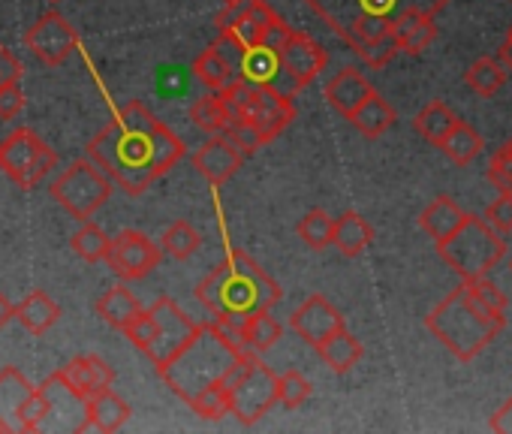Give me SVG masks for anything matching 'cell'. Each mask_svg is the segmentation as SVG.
Returning <instances> with one entry per match:
<instances>
[{
	"instance_id": "33",
	"label": "cell",
	"mask_w": 512,
	"mask_h": 434,
	"mask_svg": "<svg viewBox=\"0 0 512 434\" xmlns=\"http://www.w3.org/2000/svg\"><path fill=\"white\" fill-rule=\"evenodd\" d=\"M193 73L199 76V82H202L208 91H226L229 85L238 82L232 64H229L214 46H208V49L193 61Z\"/></svg>"
},
{
	"instance_id": "44",
	"label": "cell",
	"mask_w": 512,
	"mask_h": 434,
	"mask_svg": "<svg viewBox=\"0 0 512 434\" xmlns=\"http://www.w3.org/2000/svg\"><path fill=\"white\" fill-rule=\"evenodd\" d=\"M22 64H19V58L0 43V82H22Z\"/></svg>"
},
{
	"instance_id": "43",
	"label": "cell",
	"mask_w": 512,
	"mask_h": 434,
	"mask_svg": "<svg viewBox=\"0 0 512 434\" xmlns=\"http://www.w3.org/2000/svg\"><path fill=\"white\" fill-rule=\"evenodd\" d=\"M22 109H25L22 82H0V118L13 121Z\"/></svg>"
},
{
	"instance_id": "27",
	"label": "cell",
	"mask_w": 512,
	"mask_h": 434,
	"mask_svg": "<svg viewBox=\"0 0 512 434\" xmlns=\"http://www.w3.org/2000/svg\"><path fill=\"white\" fill-rule=\"evenodd\" d=\"M94 308H97V314H100L112 329L124 332V329L139 317L142 302H139V296L130 293L127 287H112V290H106V293L97 299Z\"/></svg>"
},
{
	"instance_id": "46",
	"label": "cell",
	"mask_w": 512,
	"mask_h": 434,
	"mask_svg": "<svg viewBox=\"0 0 512 434\" xmlns=\"http://www.w3.org/2000/svg\"><path fill=\"white\" fill-rule=\"evenodd\" d=\"M10 320H16V305L0 293V329H7Z\"/></svg>"
},
{
	"instance_id": "38",
	"label": "cell",
	"mask_w": 512,
	"mask_h": 434,
	"mask_svg": "<svg viewBox=\"0 0 512 434\" xmlns=\"http://www.w3.org/2000/svg\"><path fill=\"white\" fill-rule=\"evenodd\" d=\"M70 248H73V254H76L79 260H85V263H100V260H106L109 236H106L97 224L85 221V227L70 239Z\"/></svg>"
},
{
	"instance_id": "51",
	"label": "cell",
	"mask_w": 512,
	"mask_h": 434,
	"mask_svg": "<svg viewBox=\"0 0 512 434\" xmlns=\"http://www.w3.org/2000/svg\"><path fill=\"white\" fill-rule=\"evenodd\" d=\"M509 272H512V260H509Z\"/></svg>"
},
{
	"instance_id": "36",
	"label": "cell",
	"mask_w": 512,
	"mask_h": 434,
	"mask_svg": "<svg viewBox=\"0 0 512 434\" xmlns=\"http://www.w3.org/2000/svg\"><path fill=\"white\" fill-rule=\"evenodd\" d=\"M202 245V236L193 230L190 221H175L163 230V239H160V251L172 260H190Z\"/></svg>"
},
{
	"instance_id": "37",
	"label": "cell",
	"mask_w": 512,
	"mask_h": 434,
	"mask_svg": "<svg viewBox=\"0 0 512 434\" xmlns=\"http://www.w3.org/2000/svg\"><path fill=\"white\" fill-rule=\"evenodd\" d=\"M332 224H335V217L326 208H311L299 221L296 233L311 251H323L332 245Z\"/></svg>"
},
{
	"instance_id": "8",
	"label": "cell",
	"mask_w": 512,
	"mask_h": 434,
	"mask_svg": "<svg viewBox=\"0 0 512 434\" xmlns=\"http://www.w3.org/2000/svg\"><path fill=\"white\" fill-rule=\"evenodd\" d=\"M232 118L247 121L256 133H260L263 145L278 139L293 121H296V106L293 97H284L272 85H256V82H235L223 91Z\"/></svg>"
},
{
	"instance_id": "47",
	"label": "cell",
	"mask_w": 512,
	"mask_h": 434,
	"mask_svg": "<svg viewBox=\"0 0 512 434\" xmlns=\"http://www.w3.org/2000/svg\"><path fill=\"white\" fill-rule=\"evenodd\" d=\"M497 58H500V64L506 67V73L512 76V43L506 40L503 46H500V52H497Z\"/></svg>"
},
{
	"instance_id": "52",
	"label": "cell",
	"mask_w": 512,
	"mask_h": 434,
	"mask_svg": "<svg viewBox=\"0 0 512 434\" xmlns=\"http://www.w3.org/2000/svg\"><path fill=\"white\" fill-rule=\"evenodd\" d=\"M509 4H512V0H509Z\"/></svg>"
},
{
	"instance_id": "16",
	"label": "cell",
	"mask_w": 512,
	"mask_h": 434,
	"mask_svg": "<svg viewBox=\"0 0 512 434\" xmlns=\"http://www.w3.org/2000/svg\"><path fill=\"white\" fill-rule=\"evenodd\" d=\"M290 326H293V332H296L302 341H308L311 347H317L323 338H329L332 332L344 329V314H341L326 296L314 293V296H308V299L293 311Z\"/></svg>"
},
{
	"instance_id": "49",
	"label": "cell",
	"mask_w": 512,
	"mask_h": 434,
	"mask_svg": "<svg viewBox=\"0 0 512 434\" xmlns=\"http://www.w3.org/2000/svg\"><path fill=\"white\" fill-rule=\"evenodd\" d=\"M506 40H509V43H512V28H509V34H506Z\"/></svg>"
},
{
	"instance_id": "34",
	"label": "cell",
	"mask_w": 512,
	"mask_h": 434,
	"mask_svg": "<svg viewBox=\"0 0 512 434\" xmlns=\"http://www.w3.org/2000/svg\"><path fill=\"white\" fill-rule=\"evenodd\" d=\"M464 82L473 94L479 97H494L506 82H509V73L506 67L500 64V58H479L467 67L464 73Z\"/></svg>"
},
{
	"instance_id": "45",
	"label": "cell",
	"mask_w": 512,
	"mask_h": 434,
	"mask_svg": "<svg viewBox=\"0 0 512 434\" xmlns=\"http://www.w3.org/2000/svg\"><path fill=\"white\" fill-rule=\"evenodd\" d=\"M488 428H491V431H506V434H512V398L491 416Z\"/></svg>"
},
{
	"instance_id": "20",
	"label": "cell",
	"mask_w": 512,
	"mask_h": 434,
	"mask_svg": "<svg viewBox=\"0 0 512 434\" xmlns=\"http://www.w3.org/2000/svg\"><path fill=\"white\" fill-rule=\"evenodd\" d=\"M31 392L34 383L16 365L0 368V431H19V413Z\"/></svg>"
},
{
	"instance_id": "17",
	"label": "cell",
	"mask_w": 512,
	"mask_h": 434,
	"mask_svg": "<svg viewBox=\"0 0 512 434\" xmlns=\"http://www.w3.org/2000/svg\"><path fill=\"white\" fill-rule=\"evenodd\" d=\"M241 163H244V154H241L226 136H220V133H214V136L193 154L196 172H199L208 184H214V187L226 184V181L241 169Z\"/></svg>"
},
{
	"instance_id": "9",
	"label": "cell",
	"mask_w": 512,
	"mask_h": 434,
	"mask_svg": "<svg viewBox=\"0 0 512 434\" xmlns=\"http://www.w3.org/2000/svg\"><path fill=\"white\" fill-rule=\"evenodd\" d=\"M226 392L229 413H235L241 425H256L278 404V374L256 353H244L226 380Z\"/></svg>"
},
{
	"instance_id": "30",
	"label": "cell",
	"mask_w": 512,
	"mask_h": 434,
	"mask_svg": "<svg viewBox=\"0 0 512 434\" xmlns=\"http://www.w3.org/2000/svg\"><path fill=\"white\" fill-rule=\"evenodd\" d=\"M482 148H485V139H482V133L473 127V124H467V121H455V127L449 130V136L440 142V151L455 163V166H467V163H473L479 154H482Z\"/></svg>"
},
{
	"instance_id": "11",
	"label": "cell",
	"mask_w": 512,
	"mask_h": 434,
	"mask_svg": "<svg viewBox=\"0 0 512 434\" xmlns=\"http://www.w3.org/2000/svg\"><path fill=\"white\" fill-rule=\"evenodd\" d=\"M55 166H58V154L31 127H19L0 142V172L25 190L46 181V175Z\"/></svg>"
},
{
	"instance_id": "31",
	"label": "cell",
	"mask_w": 512,
	"mask_h": 434,
	"mask_svg": "<svg viewBox=\"0 0 512 434\" xmlns=\"http://www.w3.org/2000/svg\"><path fill=\"white\" fill-rule=\"evenodd\" d=\"M275 76H278V46H272V43H260V46L244 49L241 70H238V79H241V82L272 85V82H275Z\"/></svg>"
},
{
	"instance_id": "41",
	"label": "cell",
	"mask_w": 512,
	"mask_h": 434,
	"mask_svg": "<svg viewBox=\"0 0 512 434\" xmlns=\"http://www.w3.org/2000/svg\"><path fill=\"white\" fill-rule=\"evenodd\" d=\"M220 136H226L244 157H250V154H256L263 148V139H260V133H256L247 121H241V118H232L223 130H220Z\"/></svg>"
},
{
	"instance_id": "21",
	"label": "cell",
	"mask_w": 512,
	"mask_h": 434,
	"mask_svg": "<svg viewBox=\"0 0 512 434\" xmlns=\"http://www.w3.org/2000/svg\"><path fill=\"white\" fill-rule=\"evenodd\" d=\"M392 37H395L398 52H404V55H422L434 43V37H437L434 16L431 13H422V10H407L392 25Z\"/></svg>"
},
{
	"instance_id": "3",
	"label": "cell",
	"mask_w": 512,
	"mask_h": 434,
	"mask_svg": "<svg viewBox=\"0 0 512 434\" xmlns=\"http://www.w3.org/2000/svg\"><path fill=\"white\" fill-rule=\"evenodd\" d=\"M196 299L214 314L217 323L241 332V323L253 311L275 308L284 299V290L253 257L232 248L226 260L199 281Z\"/></svg>"
},
{
	"instance_id": "5",
	"label": "cell",
	"mask_w": 512,
	"mask_h": 434,
	"mask_svg": "<svg viewBox=\"0 0 512 434\" xmlns=\"http://www.w3.org/2000/svg\"><path fill=\"white\" fill-rule=\"evenodd\" d=\"M425 326L458 362H473L506 329V314L479 302L461 281L443 302L431 308Z\"/></svg>"
},
{
	"instance_id": "10",
	"label": "cell",
	"mask_w": 512,
	"mask_h": 434,
	"mask_svg": "<svg viewBox=\"0 0 512 434\" xmlns=\"http://www.w3.org/2000/svg\"><path fill=\"white\" fill-rule=\"evenodd\" d=\"M52 196L76 221H91L109 202L112 181L94 160H76L52 181Z\"/></svg>"
},
{
	"instance_id": "14",
	"label": "cell",
	"mask_w": 512,
	"mask_h": 434,
	"mask_svg": "<svg viewBox=\"0 0 512 434\" xmlns=\"http://www.w3.org/2000/svg\"><path fill=\"white\" fill-rule=\"evenodd\" d=\"M160 245H154L145 233L139 230H124L115 239H109L106 263L115 278L121 281H142L160 266Z\"/></svg>"
},
{
	"instance_id": "42",
	"label": "cell",
	"mask_w": 512,
	"mask_h": 434,
	"mask_svg": "<svg viewBox=\"0 0 512 434\" xmlns=\"http://www.w3.org/2000/svg\"><path fill=\"white\" fill-rule=\"evenodd\" d=\"M485 224L494 230V233H500V236H509L512 233V196L509 193H500L494 202H488V208H485Z\"/></svg>"
},
{
	"instance_id": "2",
	"label": "cell",
	"mask_w": 512,
	"mask_h": 434,
	"mask_svg": "<svg viewBox=\"0 0 512 434\" xmlns=\"http://www.w3.org/2000/svg\"><path fill=\"white\" fill-rule=\"evenodd\" d=\"M368 67L380 70L395 55L392 25L407 10H422L437 16L449 0H305Z\"/></svg>"
},
{
	"instance_id": "48",
	"label": "cell",
	"mask_w": 512,
	"mask_h": 434,
	"mask_svg": "<svg viewBox=\"0 0 512 434\" xmlns=\"http://www.w3.org/2000/svg\"><path fill=\"white\" fill-rule=\"evenodd\" d=\"M220 4H238V0H220Z\"/></svg>"
},
{
	"instance_id": "26",
	"label": "cell",
	"mask_w": 512,
	"mask_h": 434,
	"mask_svg": "<svg viewBox=\"0 0 512 434\" xmlns=\"http://www.w3.org/2000/svg\"><path fill=\"white\" fill-rule=\"evenodd\" d=\"M467 217V211H461V205L449 196H437L434 202L425 205V211L419 214V227L434 239V242H443L446 236H452L461 221Z\"/></svg>"
},
{
	"instance_id": "23",
	"label": "cell",
	"mask_w": 512,
	"mask_h": 434,
	"mask_svg": "<svg viewBox=\"0 0 512 434\" xmlns=\"http://www.w3.org/2000/svg\"><path fill=\"white\" fill-rule=\"evenodd\" d=\"M317 356L335 371V374H347V371H353L359 362H362V356H365V347H362V341L356 338V335H350L347 332V326L344 329H338V332H332L329 338H323L317 347Z\"/></svg>"
},
{
	"instance_id": "29",
	"label": "cell",
	"mask_w": 512,
	"mask_h": 434,
	"mask_svg": "<svg viewBox=\"0 0 512 434\" xmlns=\"http://www.w3.org/2000/svg\"><path fill=\"white\" fill-rule=\"evenodd\" d=\"M350 124L365 136V139H380L386 130L395 127V109L389 106V100H383L377 91L353 112Z\"/></svg>"
},
{
	"instance_id": "15",
	"label": "cell",
	"mask_w": 512,
	"mask_h": 434,
	"mask_svg": "<svg viewBox=\"0 0 512 434\" xmlns=\"http://www.w3.org/2000/svg\"><path fill=\"white\" fill-rule=\"evenodd\" d=\"M25 46L34 52L37 61H43L46 67H58L64 64L76 46H79V34L76 28L58 13V10H49L43 13L25 34Z\"/></svg>"
},
{
	"instance_id": "24",
	"label": "cell",
	"mask_w": 512,
	"mask_h": 434,
	"mask_svg": "<svg viewBox=\"0 0 512 434\" xmlns=\"http://www.w3.org/2000/svg\"><path fill=\"white\" fill-rule=\"evenodd\" d=\"M127 419H130V404L118 392L103 389V392H97V395L88 398V407H85V431L88 428L118 431Z\"/></svg>"
},
{
	"instance_id": "1",
	"label": "cell",
	"mask_w": 512,
	"mask_h": 434,
	"mask_svg": "<svg viewBox=\"0 0 512 434\" xmlns=\"http://www.w3.org/2000/svg\"><path fill=\"white\" fill-rule=\"evenodd\" d=\"M184 154H187L184 139L175 136L139 100L118 106L115 115L106 121V127L88 142V157L127 196H142Z\"/></svg>"
},
{
	"instance_id": "25",
	"label": "cell",
	"mask_w": 512,
	"mask_h": 434,
	"mask_svg": "<svg viewBox=\"0 0 512 434\" xmlns=\"http://www.w3.org/2000/svg\"><path fill=\"white\" fill-rule=\"evenodd\" d=\"M16 320L31 332V335H46L58 320H61V305L43 293V290H34L28 293L19 305H16Z\"/></svg>"
},
{
	"instance_id": "28",
	"label": "cell",
	"mask_w": 512,
	"mask_h": 434,
	"mask_svg": "<svg viewBox=\"0 0 512 434\" xmlns=\"http://www.w3.org/2000/svg\"><path fill=\"white\" fill-rule=\"evenodd\" d=\"M284 335V326L278 317H272V308H263V311H253L244 326H241V344L250 347L253 353H266L272 350Z\"/></svg>"
},
{
	"instance_id": "40",
	"label": "cell",
	"mask_w": 512,
	"mask_h": 434,
	"mask_svg": "<svg viewBox=\"0 0 512 434\" xmlns=\"http://www.w3.org/2000/svg\"><path fill=\"white\" fill-rule=\"evenodd\" d=\"M488 181L497 187V193L512 196V142L500 145L488 160Z\"/></svg>"
},
{
	"instance_id": "19",
	"label": "cell",
	"mask_w": 512,
	"mask_h": 434,
	"mask_svg": "<svg viewBox=\"0 0 512 434\" xmlns=\"http://www.w3.org/2000/svg\"><path fill=\"white\" fill-rule=\"evenodd\" d=\"M64 380L85 398L103 392V389H112V380H115V371L106 359L94 356V353H85V356H76L70 359L64 368H61Z\"/></svg>"
},
{
	"instance_id": "32",
	"label": "cell",
	"mask_w": 512,
	"mask_h": 434,
	"mask_svg": "<svg viewBox=\"0 0 512 434\" xmlns=\"http://www.w3.org/2000/svg\"><path fill=\"white\" fill-rule=\"evenodd\" d=\"M455 121H458V115H455L443 100H431V103L413 118V127H416V133H419L425 142H431V145L440 148V142L449 136V130L455 127Z\"/></svg>"
},
{
	"instance_id": "39",
	"label": "cell",
	"mask_w": 512,
	"mask_h": 434,
	"mask_svg": "<svg viewBox=\"0 0 512 434\" xmlns=\"http://www.w3.org/2000/svg\"><path fill=\"white\" fill-rule=\"evenodd\" d=\"M311 392H314V386H311V380L302 371L290 368V371L278 374V401L284 407H290V410L302 407L311 398Z\"/></svg>"
},
{
	"instance_id": "50",
	"label": "cell",
	"mask_w": 512,
	"mask_h": 434,
	"mask_svg": "<svg viewBox=\"0 0 512 434\" xmlns=\"http://www.w3.org/2000/svg\"><path fill=\"white\" fill-rule=\"evenodd\" d=\"M49 4H58V0H49Z\"/></svg>"
},
{
	"instance_id": "22",
	"label": "cell",
	"mask_w": 512,
	"mask_h": 434,
	"mask_svg": "<svg viewBox=\"0 0 512 434\" xmlns=\"http://www.w3.org/2000/svg\"><path fill=\"white\" fill-rule=\"evenodd\" d=\"M374 242V230L359 211H344L341 217H335L332 224V248H338L344 257H362L368 251V245Z\"/></svg>"
},
{
	"instance_id": "18",
	"label": "cell",
	"mask_w": 512,
	"mask_h": 434,
	"mask_svg": "<svg viewBox=\"0 0 512 434\" xmlns=\"http://www.w3.org/2000/svg\"><path fill=\"white\" fill-rule=\"evenodd\" d=\"M374 94V85L365 79V73L362 70H356V67H344L338 76H332L329 79V85H326V100H329V106L341 115V118H353V112L368 100Z\"/></svg>"
},
{
	"instance_id": "7",
	"label": "cell",
	"mask_w": 512,
	"mask_h": 434,
	"mask_svg": "<svg viewBox=\"0 0 512 434\" xmlns=\"http://www.w3.org/2000/svg\"><path fill=\"white\" fill-rule=\"evenodd\" d=\"M434 245H437L440 260L455 275H461V281L488 275L506 257L503 236L494 233L485 224V217H476V214H467L452 236H446L443 242H434Z\"/></svg>"
},
{
	"instance_id": "13",
	"label": "cell",
	"mask_w": 512,
	"mask_h": 434,
	"mask_svg": "<svg viewBox=\"0 0 512 434\" xmlns=\"http://www.w3.org/2000/svg\"><path fill=\"white\" fill-rule=\"evenodd\" d=\"M217 31H229L244 49L272 43L281 46L290 25L266 4V0H238V4H226V10L217 16Z\"/></svg>"
},
{
	"instance_id": "4",
	"label": "cell",
	"mask_w": 512,
	"mask_h": 434,
	"mask_svg": "<svg viewBox=\"0 0 512 434\" xmlns=\"http://www.w3.org/2000/svg\"><path fill=\"white\" fill-rule=\"evenodd\" d=\"M244 344L232 338L217 320L199 323L196 335L178 350V356L160 371L166 386L187 404L205 389L226 383L232 368L244 359Z\"/></svg>"
},
{
	"instance_id": "6",
	"label": "cell",
	"mask_w": 512,
	"mask_h": 434,
	"mask_svg": "<svg viewBox=\"0 0 512 434\" xmlns=\"http://www.w3.org/2000/svg\"><path fill=\"white\" fill-rule=\"evenodd\" d=\"M199 323H193L178 302H172L169 296H160L148 311L142 308L139 317L124 329V335L133 341V347L139 353L148 356V362L163 371L175 356L178 350L196 335Z\"/></svg>"
},
{
	"instance_id": "35",
	"label": "cell",
	"mask_w": 512,
	"mask_h": 434,
	"mask_svg": "<svg viewBox=\"0 0 512 434\" xmlns=\"http://www.w3.org/2000/svg\"><path fill=\"white\" fill-rule=\"evenodd\" d=\"M190 121L205 130V133H220L229 121H232V109L223 97V91H211L205 97H199L193 106H190Z\"/></svg>"
},
{
	"instance_id": "12",
	"label": "cell",
	"mask_w": 512,
	"mask_h": 434,
	"mask_svg": "<svg viewBox=\"0 0 512 434\" xmlns=\"http://www.w3.org/2000/svg\"><path fill=\"white\" fill-rule=\"evenodd\" d=\"M329 64L326 49L311 40L305 31H287V37L278 46V76L272 82L275 91H281L284 97L299 94L305 85H311Z\"/></svg>"
}]
</instances>
